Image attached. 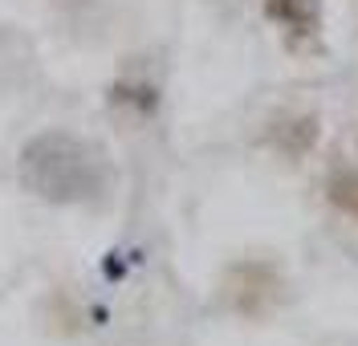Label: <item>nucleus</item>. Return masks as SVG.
<instances>
[{
  "label": "nucleus",
  "instance_id": "obj_1",
  "mask_svg": "<svg viewBox=\"0 0 358 346\" xmlns=\"http://www.w3.org/2000/svg\"><path fill=\"white\" fill-rule=\"evenodd\" d=\"M21 184L45 204H90L106 192V163L73 131H41L21 147Z\"/></svg>",
  "mask_w": 358,
  "mask_h": 346
},
{
  "label": "nucleus",
  "instance_id": "obj_2",
  "mask_svg": "<svg viewBox=\"0 0 358 346\" xmlns=\"http://www.w3.org/2000/svg\"><path fill=\"white\" fill-rule=\"evenodd\" d=\"M265 17L289 37L310 41L322 33V0H265Z\"/></svg>",
  "mask_w": 358,
  "mask_h": 346
},
{
  "label": "nucleus",
  "instance_id": "obj_3",
  "mask_svg": "<svg viewBox=\"0 0 358 346\" xmlns=\"http://www.w3.org/2000/svg\"><path fill=\"white\" fill-rule=\"evenodd\" d=\"M326 200L346 212V216H358V167H334L330 180H326Z\"/></svg>",
  "mask_w": 358,
  "mask_h": 346
}]
</instances>
